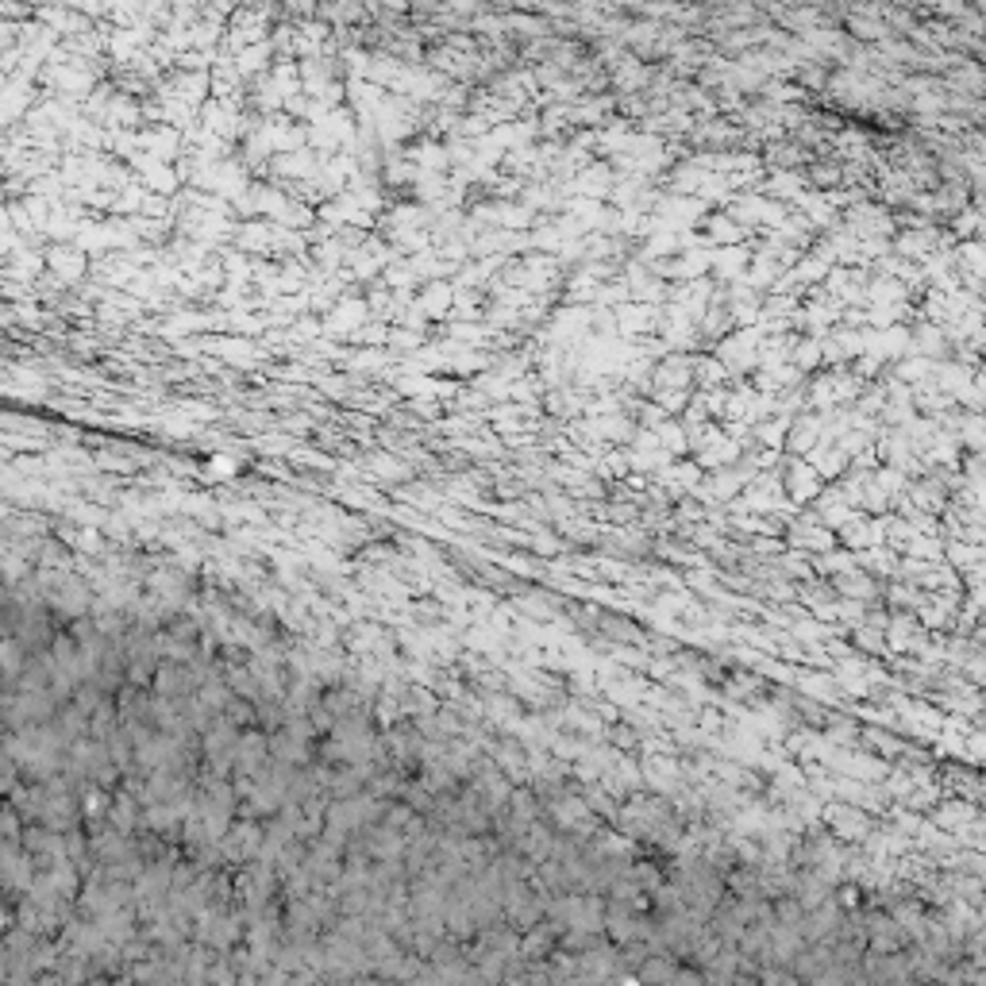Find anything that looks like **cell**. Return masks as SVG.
<instances>
[{
  "instance_id": "10",
  "label": "cell",
  "mask_w": 986,
  "mask_h": 986,
  "mask_svg": "<svg viewBox=\"0 0 986 986\" xmlns=\"http://www.w3.org/2000/svg\"><path fill=\"white\" fill-rule=\"evenodd\" d=\"M505 809H508V813L521 817V821H528V824L539 821V801H536V793H532V790H516V786H513V793H508V806Z\"/></svg>"
},
{
  "instance_id": "9",
  "label": "cell",
  "mask_w": 986,
  "mask_h": 986,
  "mask_svg": "<svg viewBox=\"0 0 986 986\" xmlns=\"http://www.w3.org/2000/svg\"><path fill=\"white\" fill-rule=\"evenodd\" d=\"M401 801H408L416 813H428L431 801H436V790H431V786L424 782L420 775H413V778H408V786H405V793H401Z\"/></svg>"
},
{
  "instance_id": "4",
  "label": "cell",
  "mask_w": 986,
  "mask_h": 986,
  "mask_svg": "<svg viewBox=\"0 0 986 986\" xmlns=\"http://www.w3.org/2000/svg\"><path fill=\"white\" fill-rule=\"evenodd\" d=\"M239 736H243V728H239L235 721H228V716H220V721L212 724V728L205 732V767L216 770L220 778H231L235 775V747H239Z\"/></svg>"
},
{
  "instance_id": "8",
  "label": "cell",
  "mask_w": 986,
  "mask_h": 986,
  "mask_svg": "<svg viewBox=\"0 0 986 986\" xmlns=\"http://www.w3.org/2000/svg\"><path fill=\"white\" fill-rule=\"evenodd\" d=\"M223 716L235 721L239 728H259V701L243 698V693H231V701L223 705Z\"/></svg>"
},
{
  "instance_id": "1",
  "label": "cell",
  "mask_w": 986,
  "mask_h": 986,
  "mask_svg": "<svg viewBox=\"0 0 986 986\" xmlns=\"http://www.w3.org/2000/svg\"><path fill=\"white\" fill-rule=\"evenodd\" d=\"M39 824H51L58 832H69L77 824H85V809H81V793L66 782L62 775H54L51 782H43V817Z\"/></svg>"
},
{
  "instance_id": "7",
  "label": "cell",
  "mask_w": 986,
  "mask_h": 986,
  "mask_svg": "<svg viewBox=\"0 0 986 986\" xmlns=\"http://www.w3.org/2000/svg\"><path fill=\"white\" fill-rule=\"evenodd\" d=\"M270 759V732L266 728H243L235 747V775H259Z\"/></svg>"
},
{
  "instance_id": "3",
  "label": "cell",
  "mask_w": 986,
  "mask_h": 986,
  "mask_svg": "<svg viewBox=\"0 0 986 986\" xmlns=\"http://www.w3.org/2000/svg\"><path fill=\"white\" fill-rule=\"evenodd\" d=\"M262 840H266V821H254V817H235V821H231V829L223 832V840H220L228 867L239 870V867H246L251 859H259Z\"/></svg>"
},
{
  "instance_id": "2",
  "label": "cell",
  "mask_w": 986,
  "mask_h": 986,
  "mask_svg": "<svg viewBox=\"0 0 986 986\" xmlns=\"http://www.w3.org/2000/svg\"><path fill=\"white\" fill-rule=\"evenodd\" d=\"M39 590H43V601L54 609V616L62 621V628H66L74 616L92 613V593L85 590L77 578H69V574H46V578H39Z\"/></svg>"
},
{
  "instance_id": "6",
  "label": "cell",
  "mask_w": 986,
  "mask_h": 986,
  "mask_svg": "<svg viewBox=\"0 0 986 986\" xmlns=\"http://www.w3.org/2000/svg\"><path fill=\"white\" fill-rule=\"evenodd\" d=\"M467 786L485 801V809H490L493 817H497L501 809L508 806V793H513V782H508V778L501 775L493 763H482V759H478V767H474V775H470Z\"/></svg>"
},
{
  "instance_id": "5",
  "label": "cell",
  "mask_w": 986,
  "mask_h": 986,
  "mask_svg": "<svg viewBox=\"0 0 986 986\" xmlns=\"http://www.w3.org/2000/svg\"><path fill=\"white\" fill-rule=\"evenodd\" d=\"M305 867L313 870L316 886H331V883H339V875H343V867H347V847H343V844H336V840H328V836L308 840V859H305Z\"/></svg>"
}]
</instances>
